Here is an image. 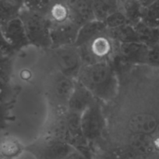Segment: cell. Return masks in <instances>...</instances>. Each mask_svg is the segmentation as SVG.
<instances>
[{
  "instance_id": "6da1fadb",
  "label": "cell",
  "mask_w": 159,
  "mask_h": 159,
  "mask_svg": "<svg viewBox=\"0 0 159 159\" xmlns=\"http://www.w3.org/2000/svg\"><path fill=\"white\" fill-rule=\"evenodd\" d=\"M76 80L99 101L112 100L118 93L117 74L111 62L84 65Z\"/></svg>"
},
{
  "instance_id": "7a4b0ae2",
  "label": "cell",
  "mask_w": 159,
  "mask_h": 159,
  "mask_svg": "<svg viewBox=\"0 0 159 159\" xmlns=\"http://www.w3.org/2000/svg\"><path fill=\"white\" fill-rule=\"evenodd\" d=\"M19 16L23 21L30 45L40 48H51L52 23L48 16L23 7Z\"/></svg>"
},
{
  "instance_id": "3957f363",
  "label": "cell",
  "mask_w": 159,
  "mask_h": 159,
  "mask_svg": "<svg viewBox=\"0 0 159 159\" xmlns=\"http://www.w3.org/2000/svg\"><path fill=\"white\" fill-rule=\"evenodd\" d=\"M117 49L118 43L108 36L107 32L94 38L89 43L78 47L84 65L111 62L117 56Z\"/></svg>"
},
{
  "instance_id": "277c9868",
  "label": "cell",
  "mask_w": 159,
  "mask_h": 159,
  "mask_svg": "<svg viewBox=\"0 0 159 159\" xmlns=\"http://www.w3.org/2000/svg\"><path fill=\"white\" fill-rule=\"evenodd\" d=\"M80 125L84 136L89 143L102 137L105 130V119L100 101L96 99L82 113Z\"/></svg>"
},
{
  "instance_id": "5b68a950",
  "label": "cell",
  "mask_w": 159,
  "mask_h": 159,
  "mask_svg": "<svg viewBox=\"0 0 159 159\" xmlns=\"http://www.w3.org/2000/svg\"><path fill=\"white\" fill-rule=\"evenodd\" d=\"M52 55L58 71L76 80L84 66L78 48L72 45L52 48Z\"/></svg>"
},
{
  "instance_id": "8992f818",
  "label": "cell",
  "mask_w": 159,
  "mask_h": 159,
  "mask_svg": "<svg viewBox=\"0 0 159 159\" xmlns=\"http://www.w3.org/2000/svg\"><path fill=\"white\" fill-rule=\"evenodd\" d=\"M75 151L76 150L67 142L50 137L42 143L30 148V152L37 159H66Z\"/></svg>"
},
{
  "instance_id": "52a82bcc",
  "label": "cell",
  "mask_w": 159,
  "mask_h": 159,
  "mask_svg": "<svg viewBox=\"0 0 159 159\" xmlns=\"http://www.w3.org/2000/svg\"><path fill=\"white\" fill-rule=\"evenodd\" d=\"M76 80L70 78L57 71L52 79L50 95L55 105L61 110H66Z\"/></svg>"
},
{
  "instance_id": "ba28073f",
  "label": "cell",
  "mask_w": 159,
  "mask_h": 159,
  "mask_svg": "<svg viewBox=\"0 0 159 159\" xmlns=\"http://www.w3.org/2000/svg\"><path fill=\"white\" fill-rule=\"evenodd\" d=\"M80 27L71 20L59 24H52L50 30L52 47L50 49L74 45Z\"/></svg>"
},
{
  "instance_id": "9c48e42d",
  "label": "cell",
  "mask_w": 159,
  "mask_h": 159,
  "mask_svg": "<svg viewBox=\"0 0 159 159\" xmlns=\"http://www.w3.org/2000/svg\"><path fill=\"white\" fill-rule=\"evenodd\" d=\"M1 28L5 38L16 52L30 45L24 24L20 16L4 24Z\"/></svg>"
},
{
  "instance_id": "30bf717a",
  "label": "cell",
  "mask_w": 159,
  "mask_h": 159,
  "mask_svg": "<svg viewBox=\"0 0 159 159\" xmlns=\"http://www.w3.org/2000/svg\"><path fill=\"white\" fill-rule=\"evenodd\" d=\"M150 48L140 42L118 44L117 55L124 62L147 65Z\"/></svg>"
},
{
  "instance_id": "8fae6325",
  "label": "cell",
  "mask_w": 159,
  "mask_h": 159,
  "mask_svg": "<svg viewBox=\"0 0 159 159\" xmlns=\"http://www.w3.org/2000/svg\"><path fill=\"white\" fill-rule=\"evenodd\" d=\"M96 99L91 91L76 79L74 88L67 103L66 111L81 116L85 109Z\"/></svg>"
},
{
  "instance_id": "7c38bea8",
  "label": "cell",
  "mask_w": 159,
  "mask_h": 159,
  "mask_svg": "<svg viewBox=\"0 0 159 159\" xmlns=\"http://www.w3.org/2000/svg\"><path fill=\"white\" fill-rule=\"evenodd\" d=\"M66 5L70 20L79 27L95 19L92 0H67Z\"/></svg>"
},
{
  "instance_id": "4fadbf2b",
  "label": "cell",
  "mask_w": 159,
  "mask_h": 159,
  "mask_svg": "<svg viewBox=\"0 0 159 159\" xmlns=\"http://www.w3.org/2000/svg\"><path fill=\"white\" fill-rule=\"evenodd\" d=\"M106 30L107 27L103 21L96 19L92 20L80 27L77 38L73 45L78 48L86 45L94 38L106 32Z\"/></svg>"
},
{
  "instance_id": "5bb4252c",
  "label": "cell",
  "mask_w": 159,
  "mask_h": 159,
  "mask_svg": "<svg viewBox=\"0 0 159 159\" xmlns=\"http://www.w3.org/2000/svg\"><path fill=\"white\" fill-rule=\"evenodd\" d=\"M107 34L118 44L140 42L134 25L125 24L113 29H107Z\"/></svg>"
},
{
  "instance_id": "9a60e30c",
  "label": "cell",
  "mask_w": 159,
  "mask_h": 159,
  "mask_svg": "<svg viewBox=\"0 0 159 159\" xmlns=\"http://www.w3.org/2000/svg\"><path fill=\"white\" fill-rule=\"evenodd\" d=\"M140 42L149 48L159 45V27H153L147 25L141 20L134 25Z\"/></svg>"
},
{
  "instance_id": "2e32d148",
  "label": "cell",
  "mask_w": 159,
  "mask_h": 159,
  "mask_svg": "<svg viewBox=\"0 0 159 159\" xmlns=\"http://www.w3.org/2000/svg\"><path fill=\"white\" fill-rule=\"evenodd\" d=\"M23 151L24 147L14 137H6L0 141V159H16Z\"/></svg>"
},
{
  "instance_id": "e0dca14e",
  "label": "cell",
  "mask_w": 159,
  "mask_h": 159,
  "mask_svg": "<svg viewBox=\"0 0 159 159\" xmlns=\"http://www.w3.org/2000/svg\"><path fill=\"white\" fill-rule=\"evenodd\" d=\"M118 2L119 10L126 15L129 24L134 25L140 21L142 7L138 0H118Z\"/></svg>"
},
{
  "instance_id": "ac0fdd59",
  "label": "cell",
  "mask_w": 159,
  "mask_h": 159,
  "mask_svg": "<svg viewBox=\"0 0 159 159\" xmlns=\"http://www.w3.org/2000/svg\"><path fill=\"white\" fill-rule=\"evenodd\" d=\"M94 18L103 21L112 13L119 10L118 0H92Z\"/></svg>"
},
{
  "instance_id": "d6986e66",
  "label": "cell",
  "mask_w": 159,
  "mask_h": 159,
  "mask_svg": "<svg viewBox=\"0 0 159 159\" xmlns=\"http://www.w3.org/2000/svg\"><path fill=\"white\" fill-rule=\"evenodd\" d=\"M22 8L11 0H0V26L19 16Z\"/></svg>"
},
{
  "instance_id": "ffe728a7",
  "label": "cell",
  "mask_w": 159,
  "mask_h": 159,
  "mask_svg": "<svg viewBox=\"0 0 159 159\" xmlns=\"http://www.w3.org/2000/svg\"><path fill=\"white\" fill-rule=\"evenodd\" d=\"M47 16L52 24H59L70 20V11L66 3H52Z\"/></svg>"
},
{
  "instance_id": "44dd1931",
  "label": "cell",
  "mask_w": 159,
  "mask_h": 159,
  "mask_svg": "<svg viewBox=\"0 0 159 159\" xmlns=\"http://www.w3.org/2000/svg\"><path fill=\"white\" fill-rule=\"evenodd\" d=\"M140 20L150 27H159V0L142 8Z\"/></svg>"
},
{
  "instance_id": "7402d4cb",
  "label": "cell",
  "mask_w": 159,
  "mask_h": 159,
  "mask_svg": "<svg viewBox=\"0 0 159 159\" xmlns=\"http://www.w3.org/2000/svg\"><path fill=\"white\" fill-rule=\"evenodd\" d=\"M107 29H113L125 24H129V20L126 18V15L120 10H116V12L110 14L106 19L104 20Z\"/></svg>"
},
{
  "instance_id": "603a6c76",
  "label": "cell",
  "mask_w": 159,
  "mask_h": 159,
  "mask_svg": "<svg viewBox=\"0 0 159 159\" xmlns=\"http://www.w3.org/2000/svg\"><path fill=\"white\" fill-rule=\"evenodd\" d=\"M51 4L52 0H25L24 7L31 11L47 15Z\"/></svg>"
},
{
  "instance_id": "cb8c5ba5",
  "label": "cell",
  "mask_w": 159,
  "mask_h": 159,
  "mask_svg": "<svg viewBox=\"0 0 159 159\" xmlns=\"http://www.w3.org/2000/svg\"><path fill=\"white\" fill-rule=\"evenodd\" d=\"M11 56L0 53V79L10 80L12 70Z\"/></svg>"
},
{
  "instance_id": "d4e9b609",
  "label": "cell",
  "mask_w": 159,
  "mask_h": 159,
  "mask_svg": "<svg viewBox=\"0 0 159 159\" xmlns=\"http://www.w3.org/2000/svg\"><path fill=\"white\" fill-rule=\"evenodd\" d=\"M13 90L10 80L0 79V103H8L11 102Z\"/></svg>"
},
{
  "instance_id": "484cf974",
  "label": "cell",
  "mask_w": 159,
  "mask_h": 159,
  "mask_svg": "<svg viewBox=\"0 0 159 159\" xmlns=\"http://www.w3.org/2000/svg\"><path fill=\"white\" fill-rule=\"evenodd\" d=\"M13 102L0 103V131L5 129L10 117V110Z\"/></svg>"
},
{
  "instance_id": "4316f807",
  "label": "cell",
  "mask_w": 159,
  "mask_h": 159,
  "mask_svg": "<svg viewBox=\"0 0 159 159\" xmlns=\"http://www.w3.org/2000/svg\"><path fill=\"white\" fill-rule=\"evenodd\" d=\"M15 52H16V51L13 49V47L9 43L7 38H5L2 28H1V26H0V53H2V54L9 56H12Z\"/></svg>"
},
{
  "instance_id": "83f0119b",
  "label": "cell",
  "mask_w": 159,
  "mask_h": 159,
  "mask_svg": "<svg viewBox=\"0 0 159 159\" xmlns=\"http://www.w3.org/2000/svg\"><path fill=\"white\" fill-rule=\"evenodd\" d=\"M147 65L159 68V45L150 48Z\"/></svg>"
},
{
  "instance_id": "f1b7e54d",
  "label": "cell",
  "mask_w": 159,
  "mask_h": 159,
  "mask_svg": "<svg viewBox=\"0 0 159 159\" xmlns=\"http://www.w3.org/2000/svg\"><path fill=\"white\" fill-rule=\"evenodd\" d=\"M66 159H88L84 155L80 153L79 151H75L72 154H70Z\"/></svg>"
},
{
  "instance_id": "f546056e",
  "label": "cell",
  "mask_w": 159,
  "mask_h": 159,
  "mask_svg": "<svg viewBox=\"0 0 159 159\" xmlns=\"http://www.w3.org/2000/svg\"><path fill=\"white\" fill-rule=\"evenodd\" d=\"M157 0H138L139 3L141 6L142 8H144V7H148L150 4L153 3L154 2H155Z\"/></svg>"
},
{
  "instance_id": "4dcf8cb0",
  "label": "cell",
  "mask_w": 159,
  "mask_h": 159,
  "mask_svg": "<svg viewBox=\"0 0 159 159\" xmlns=\"http://www.w3.org/2000/svg\"><path fill=\"white\" fill-rule=\"evenodd\" d=\"M11 1L21 7H24V2H25V0H11Z\"/></svg>"
},
{
  "instance_id": "1f68e13d",
  "label": "cell",
  "mask_w": 159,
  "mask_h": 159,
  "mask_svg": "<svg viewBox=\"0 0 159 159\" xmlns=\"http://www.w3.org/2000/svg\"><path fill=\"white\" fill-rule=\"evenodd\" d=\"M67 0H52V3H66Z\"/></svg>"
}]
</instances>
